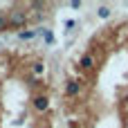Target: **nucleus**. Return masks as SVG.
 <instances>
[{"mask_svg": "<svg viewBox=\"0 0 128 128\" xmlns=\"http://www.w3.org/2000/svg\"><path fill=\"white\" fill-rule=\"evenodd\" d=\"M74 128H128V14L99 25L61 68Z\"/></svg>", "mask_w": 128, "mask_h": 128, "instance_id": "nucleus-1", "label": "nucleus"}, {"mask_svg": "<svg viewBox=\"0 0 128 128\" xmlns=\"http://www.w3.org/2000/svg\"><path fill=\"white\" fill-rule=\"evenodd\" d=\"M0 128H74L61 70L40 50H0Z\"/></svg>", "mask_w": 128, "mask_h": 128, "instance_id": "nucleus-2", "label": "nucleus"}, {"mask_svg": "<svg viewBox=\"0 0 128 128\" xmlns=\"http://www.w3.org/2000/svg\"><path fill=\"white\" fill-rule=\"evenodd\" d=\"M54 4L36 2V0H9L0 2V34L4 32H20L25 27L38 25L47 16H52Z\"/></svg>", "mask_w": 128, "mask_h": 128, "instance_id": "nucleus-3", "label": "nucleus"}]
</instances>
